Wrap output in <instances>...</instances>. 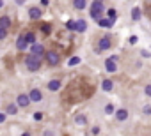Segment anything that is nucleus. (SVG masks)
<instances>
[{
	"label": "nucleus",
	"mask_w": 151,
	"mask_h": 136,
	"mask_svg": "<svg viewBox=\"0 0 151 136\" xmlns=\"http://www.w3.org/2000/svg\"><path fill=\"white\" fill-rule=\"evenodd\" d=\"M103 11H105V4H103V0H94L93 6H91V18L98 21V20L101 18Z\"/></svg>",
	"instance_id": "f257e3e1"
},
{
	"label": "nucleus",
	"mask_w": 151,
	"mask_h": 136,
	"mask_svg": "<svg viewBox=\"0 0 151 136\" xmlns=\"http://www.w3.org/2000/svg\"><path fill=\"white\" fill-rule=\"evenodd\" d=\"M25 65H27V69H29V71L36 73V71H39V67H41V58L36 57L34 53H30V55L25 58Z\"/></svg>",
	"instance_id": "f03ea898"
},
{
	"label": "nucleus",
	"mask_w": 151,
	"mask_h": 136,
	"mask_svg": "<svg viewBox=\"0 0 151 136\" xmlns=\"http://www.w3.org/2000/svg\"><path fill=\"white\" fill-rule=\"evenodd\" d=\"M45 57H46V62L50 65H59V62H60V57H59L57 51H46Z\"/></svg>",
	"instance_id": "7ed1b4c3"
},
{
	"label": "nucleus",
	"mask_w": 151,
	"mask_h": 136,
	"mask_svg": "<svg viewBox=\"0 0 151 136\" xmlns=\"http://www.w3.org/2000/svg\"><path fill=\"white\" fill-rule=\"evenodd\" d=\"M105 69H107L109 73H116V69H117V57H116V55L110 57V58H107V62H105Z\"/></svg>",
	"instance_id": "20e7f679"
},
{
	"label": "nucleus",
	"mask_w": 151,
	"mask_h": 136,
	"mask_svg": "<svg viewBox=\"0 0 151 136\" xmlns=\"http://www.w3.org/2000/svg\"><path fill=\"white\" fill-rule=\"evenodd\" d=\"M30 53H34L36 57H39V58H43L46 53H45V48H43V44H39V42H34V44H30Z\"/></svg>",
	"instance_id": "39448f33"
},
{
	"label": "nucleus",
	"mask_w": 151,
	"mask_h": 136,
	"mask_svg": "<svg viewBox=\"0 0 151 136\" xmlns=\"http://www.w3.org/2000/svg\"><path fill=\"white\" fill-rule=\"evenodd\" d=\"M32 101H30V96L29 94H20L18 97H16V104L20 106V108H25V106H29Z\"/></svg>",
	"instance_id": "423d86ee"
},
{
	"label": "nucleus",
	"mask_w": 151,
	"mask_h": 136,
	"mask_svg": "<svg viewBox=\"0 0 151 136\" xmlns=\"http://www.w3.org/2000/svg\"><path fill=\"white\" fill-rule=\"evenodd\" d=\"M110 46H112V41H110V37H107V35L98 41V50H100V51H105V50H109Z\"/></svg>",
	"instance_id": "0eeeda50"
},
{
	"label": "nucleus",
	"mask_w": 151,
	"mask_h": 136,
	"mask_svg": "<svg viewBox=\"0 0 151 136\" xmlns=\"http://www.w3.org/2000/svg\"><path fill=\"white\" fill-rule=\"evenodd\" d=\"M29 96H30V101H32V103H39V101L43 99V94H41V90H39V89L30 90V94H29Z\"/></svg>",
	"instance_id": "6e6552de"
},
{
	"label": "nucleus",
	"mask_w": 151,
	"mask_h": 136,
	"mask_svg": "<svg viewBox=\"0 0 151 136\" xmlns=\"http://www.w3.org/2000/svg\"><path fill=\"white\" fill-rule=\"evenodd\" d=\"M98 25L103 27V28H110V27L114 25V20H112V18H100V20H98Z\"/></svg>",
	"instance_id": "1a4fd4ad"
},
{
	"label": "nucleus",
	"mask_w": 151,
	"mask_h": 136,
	"mask_svg": "<svg viewBox=\"0 0 151 136\" xmlns=\"http://www.w3.org/2000/svg\"><path fill=\"white\" fill-rule=\"evenodd\" d=\"M29 16H30V20H39L41 18V9L39 7H30L29 9Z\"/></svg>",
	"instance_id": "9d476101"
},
{
	"label": "nucleus",
	"mask_w": 151,
	"mask_h": 136,
	"mask_svg": "<svg viewBox=\"0 0 151 136\" xmlns=\"http://www.w3.org/2000/svg\"><path fill=\"white\" fill-rule=\"evenodd\" d=\"M27 44H29V41L25 39V35H20V37H18V41H16V48H18L20 51H23V50L27 48Z\"/></svg>",
	"instance_id": "9b49d317"
},
{
	"label": "nucleus",
	"mask_w": 151,
	"mask_h": 136,
	"mask_svg": "<svg viewBox=\"0 0 151 136\" xmlns=\"http://www.w3.org/2000/svg\"><path fill=\"white\" fill-rule=\"evenodd\" d=\"M60 81L59 80H52V81H48V90H52V92H57L59 89H60Z\"/></svg>",
	"instance_id": "f8f14e48"
},
{
	"label": "nucleus",
	"mask_w": 151,
	"mask_h": 136,
	"mask_svg": "<svg viewBox=\"0 0 151 136\" xmlns=\"http://www.w3.org/2000/svg\"><path fill=\"white\" fill-rule=\"evenodd\" d=\"M116 118H117V120H121V122H123V120H126V118H128V110H123V108H121V110H117V111H116Z\"/></svg>",
	"instance_id": "ddd939ff"
},
{
	"label": "nucleus",
	"mask_w": 151,
	"mask_h": 136,
	"mask_svg": "<svg viewBox=\"0 0 151 136\" xmlns=\"http://www.w3.org/2000/svg\"><path fill=\"white\" fill-rule=\"evenodd\" d=\"M73 6H75V9H78V11H82V9H86L87 2H86V0H73Z\"/></svg>",
	"instance_id": "4468645a"
},
{
	"label": "nucleus",
	"mask_w": 151,
	"mask_h": 136,
	"mask_svg": "<svg viewBox=\"0 0 151 136\" xmlns=\"http://www.w3.org/2000/svg\"><path fill=\"white\" fill-rule=\"evenodd\" d=\"M101 89H103L105 92H110V90L114 89V83H112V80H103V83H101Z\"/></svg>",
	"instance_id": "2eb2a0df"
},
{
	"label": "nucleus",
	"mask_w": 151,
	"mask_h": 136,
	"mask_svg": "<svg viewBox=\"0 0 151 136\" xmlns=\"http://www.w3.org/2000/svg\"><path fill=\"white\" fill-rule=\"evenodd\" d=\"M86 30H87L86 20H78V21H77V32H86Z\"/></svg>",
	"instance_id": "dca6fc26"
},
{
	"label": "nucleus",
	"mask_w": 151,
	"mask_h": 136,
	"mask_svg": "<svg viewBox=\"0 0 151 136\" xmlns=\"http://www.w3.org/2000/svg\"><path fill=\"white\" fill-rule=\"evenodd\" d=\"M0 25H2L4 28H9L11 27V18L6 14V16H2V18H0Z\"/></svg>",
	"instance_id": "f3484780"
},
{
	"label": "nucleus",
	"mask_w": 151,
	"mask_h": 136,
	"mask_svg": "<svg viewBox=\"0 0 151 136\" xmlns=\"http://www.w3.org/2000/svg\"><path fill=\"white\" fill-rule=\"evenodd\" d=\"M75 122H77V125H86V124H87V117H84V115H78L77 118H75Z\"/></svg>",
	"instance_id": "a211bd4d"
},
{
	"label": "nucleus",
	"mask_w": 151,
	"mask_h": 136,
	"mask_svg": "<svg viewBox=\"0 0 151 136\" xmlns=\"http://www.w3.org/2000/svg\"><path fill=\"white\" fill-rule=\"evenodd\" d=\"M7 113L9 115H16L18 113V104H9L7 106Z\"/></svg>",
	"instance_id": "6ab92c4d"
},
{
	"label": "nucleus",
	"mask_w": 151,
	"mask_h": 136,
	"mask_svg": "<svg viewBox=\"0 0 151 136\" xmlns=\"http://www.w3.org/2000/svg\"><path fill=\"white\" fill-rule=\"evenodd\" d=\"M25 39L29 41V44H34V42H36V35H34L32 32H27V34H25Z\"/></svg>",
	"instance_id": "aec40b11"
},
{
	"label": "nucleus",
	"mask_w": 151,
	"mask_h": 136,
	"mask_svg": "<svg viewBox=\"0 0 151 136\" xmlns=\"http://www.w3.org/2000/svg\"><path fill=\"white\" fill-rule=\"evenodd\" d=\"M78 64H80V57H71L69 62H68V65H71V67L73 65H78Z\"/></svg>",
	"instance_id": "412c9836"
},
{
	"label": "nucleus",
	"mask_w": 151,
	"mask_h": 136,
	"mask_svg": "<svg viewBox=\"0 0 151 136\" xmlns=\"http://www.w3.org/2000/svg\"><path fill=\"white\" fill-rule=\"evenodd\" d=\"M132 18H133V20H139V18H140V9H139V7H133V9H132Z\"/></svg>",
	"instance_id": "4be33fe9"
},
{
	"label": "nucleus",
	"mask_w": 151,
	"mask_h": 136,
	"mask_svg": "<svg viewBox=\"0 0 151 136\" xmlns=\"http://www.w3.org/2000/svg\"><path fill=\"white\" fill-rule=\"evenodd\" d=\"M66 27H68L69 30H77V21H73V20H71V21L66 23Z\"/></svg>",
	"instance_id": "5701e85b"
},
{
	"label": "nucleus",
	"mask_w": 151,
	"mask_h": 136,
	"mask_svg": "<svg viewBox=\"0 0 151 136\" xmlns=\"http://www.w3.org/2000/svg\"><path fill=\"white\" fill-rule=\"evenodd\" d=\"M6 37H7V28H4L0 25V39H6Z\"/></svg>",
	"instance_id": "b1692460"
},
{
	"label": "nucleus",
	"mask_w": 151,
	"mask_h": 136,
	"mask_svg": "<svg viewBox=\"0 0 151 136\" xmlns=\"http://www.w3.org/2000/svg\"><path fill=\"white\" fill-rule=\"evenodd\" d=\"M109 18L117 20V13H116V9H109Z\"/></svg>",
	"instance_id": "393cba45"
},
{
	"label": "nucleus",
	"mask_w": 151,
	"mask_h": 136,
	"mask_svg": "<svg viewBox=\"0 0 151 136\" xmlns=\"http://www.w3.org/2000/svg\"><path fill=\"white\" fill-rule=\"evenodd\" d=\"M105 113H107V115H112V113H114V106H112V104H107V106H105Z\"/></svg>",
	"instance_id": "a878e982"
},
{
	"label": "nucleus",
	"mask_w": 151,
	"mask_h": 136,
	"mask_svg": "<svg viewBox=\"0 0 151 136\" xmlns=\"http://www.w3.org/2000/svg\"><path fill=\"white\" fill-rule=\"evenodd\" d=\"M144 94H146V96H149V97H151V83H149V85H146V87H144Z\"/></svg>",
	"instance_id": "bb28decb"
},
{
	"label": "nucleus",
	"mask_w": 151,
	"mask_h": 136,
	"mask_svg": "<svg viewBox=\"0 0 151 136\" xmlns=\"http://www.w3.org/2000/svg\"><path fill=\"white\" fill-rule=\"evenodd\" d=\"M137 41H139V37H137V35H130V44H135Z\"/></svg>",
	"instance_id": "cd10ccee"
},
{
	"label": "nucleus",
	"mask_w": 151,
	"mask_h": 136,
	"mask_svg": "<svg viewBox=\"0 0 151 136\" xmlns=\"http://www.w3.org/2000/svg\"><path fill=\"white\" fill-rule=\"evenodd\" d=\"M142 111H144L146 115H151V106H144V108H142Z\"/></svg>",
	"instance_id": "c85d7f7f"
},
{
	"label": "nucleus",
	"mask_w": 151,
	"mask_h": 136,
	"mask_svg": "<svg viewBox=\"0 0 151 136\" xmlns=\"http://www.w3.org/2000/svg\"><path fill=\"white\" fill-rule=\"evenodd\" d=\"M140 55H142V57H146V58H149V57H151V53H149V51H146V50H142V51H140Z\"/></svg>",
	"instance_id": "c756f323"
},
{
	"label": "nucleus",
	"mask_w": 151,
	"mask_h": 136,
	"mask_svg": "<svg viewBox=\"0 0 151 136\" xmlns=\"http://www.w3.org/2000/svg\"><path fill=\"white\" fill-rule=\"evenodd\" d=\"M43 32L48 34V32H50V27H48V25H43Z\"/></svg>",
	"instance_id": "7c9ffc66"
},
{
	"label": "nucleus",
	"mask_w": 151,
	"mask_h": 136,
	"mask_svg": "<svg viewBox=\"0 0 151 136\" xmlns=\"http://www.w3.org/2000/svg\"><path fill=\"white\" fill-rule=\"evenodd\" d=\"M34 118H36V120H41V118H43V115H41V113H34Z\"/></svg>",
	"instance_id": "2f4dec72"
},
{
	"label": "nucleus",
	"mask_w": 151,
	"mask_h": 136,
	"mask_svg": "<svg viewBox=\"0 0 151 136\" xmlns=\"http://www.w3.org/2000/svg\"><path fill=\"white\" fill-rule=\"evenodd\" d=\"M6 122V113H0V124Z\"/></svg>",
	"instance_id": "473e14b6"
},
{
	"label": "nucleus",
	"mask_w": 151,
	"mask_h": 136,
	"mask_svg": "<svg viewBox=\"0 0 151 136\" xmlns=\"http://www.w3.org/2000/svg\"><path fill=\"white\" fill-rule=\"evenodd\" d=\"M100 132V127H93V134H98Z\"/></svg>",
	"instance_id": "72a5a7b5"
},
{
	"label": "nucleus",
	"mask_w": 151,
	"mask_h": 136,
	"mask_svg": "<svg viewBox=\"0 0 151 136\" xmlns=\"http://www.w3.org/2000/svg\"><path fill=\"white\" fill-rule=\"evenodd\" d=\"M14 2H16V4H18V6H22V4H23V2H25V0H14Z\"/></svg>",
	"instance_id": "f704fd0d"
},
{
	"label": "nucleus",
	"mask_w": 151,
	"mask_h": 136,
	"mask_svg": "<svg viewBox=\"0 0 151 136\" xmlns=\"http://www.w3.org/2000/svg\"><path fill=\"white\" fill-rule=\"evenodd\" d=\"M4 6V0H0V7H2Z\"/></svg>",
	"instance_id": "c9c22d12"
}]
</instances>
